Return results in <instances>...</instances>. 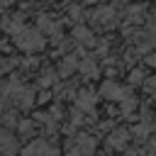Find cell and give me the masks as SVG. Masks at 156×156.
I'll return each instance as SVG.
<instances>
[{"label": "cell", "instance_id": "obj_1", "mask_svg": "<svg viewBox=\"0 0 156 156\" xmlns=\"http://www.w3.org/2000/svg\"><path fill=\"white\" fill-rule=\"evenodd\" d=\"M15 44L22 49V51H39V49H44V34L39 32V29H27V27H22L17 34H15Z\"/></svg>", "mask_w": 156, "mask_h": 156}, {"label": "cell", "instance_id": "obj_2", "mask_svg": "<svg viewBox=\"0 0 156 156\" xmlns=\"http://www.w3.org/2000/svg\"><path fill=\"white\" fill-rule=\"evenodd\" d=\"M95 136H88V134H78L73 136L68 144H66V154L68 156H95Z\"/></svg>", "mask_w": 156, "mask_h": 156}, {"label": "cell", "instance_id": "obj_3", "mask_svg": "<svg viewBox=\"0 0 156 156\" xmlns=\"http://www.w3.org/2000/svg\"><path fill=\"white\" fill-rule=\"evenodd\" d=\"M22 156H58V151H56L54 144H49V141H44V139H34V141L22 151Z\"/></svg>", "mask_w": 156, "mask_h": 156}, {"label": "cell", "instance_id": "obj_4", "mask_svg": "<svg viewBox=\"0 0 156 156\" xmlns=\"http://www.w3.org/2000/svg\"><path fill=\"white\" fill-rule=\"evenodd\" d=\"M93 20L100 27H115L117 24V12H115V7H100V10L93 12Z\"/></svg>", "mask_w": 156, "mask_h": 156}, {"label": "cell", "instance_id": "obj_5", "mask_svg": "<svg viewBox=\"0 0 156 156\" xmlns=\"http://www.w3.org/2000/svg\"><path fill=\"white\" fill-rule=\"evenodd\" d=\"M17 151V136H12L5 127H0V156H12Z\"/></svg>", "mask_w": 156, "mask_h": 156}, {"label": "cell", "instance_id": "obj_6", "mask_svg": "<svg viewBox=\"0 0 156 156\" xmlns=\"http://www.w3.org/2000/svg\"><path fill=\"white\" fill-rule=\"evenodd\" d=\"M129 129H115L110 136H107V144L112 146V149H127V144H129Z\"/></svg>", "mask_w": 156, "mask_h": 156}, {"label": "cell", "instance_id": "obj_7", "mask_svg": "<svg viewBox=\"0 0 156 156\" xmlns=\"http://www.w3.org/2000/svg\"><path fill=\"white\" fill-rule=\"evenodd\" d=\"M76 102H78V110L80 112H88V110L95 107V93L93 90H80L78 98H76Z\"/></svg>", "mask_w": 156, "mask_h": 156}, {"label": "cell", "instance_id": "obj_8", "mask_svg": "<svg viewBox=\"0 0 156 156\" xmlns=\"http://www.w3.org/2000/svg\"><path fill=\"white\" fill-rule=\"evenodd\" d=\"M102 95H105V98H112V100H124V90H122L119 85H115L112 80H107V83L102 85Z\"/></svg>", "mask_w": 156, "mask_h": 156}, {"label": "cell", "instance_id": "obj_9", "mask_svg": "<svg viewBox=\"0 0 156 156\" xmlns=\"http://www.w3.org/2000/svg\"><path fill=\"white\" fill-rule=\"evenodd\" d=\"M73 37H76L80 44H88V46L93 44V32L85 29V27H76V29H73Z\"/></svg>", "mask_w": 156, "mask_h": 156}, {"label": "cell", "instance_id": "obj_10", "mask_svg": "<svg viewBox=\"0 0 156 156\" xmlns=\"http://www.w3.org/2000/svg\"><path fill=\"white\" fill-rule=\"evenodd\" d=\"M34 132H37V127H34V122H20V134L22 136H34Z\"/></svg>", "mask_w": 156, "mask_h": 156}, {"label": "cell", "instance_id": "obj_11", "mask_svg": "<svg viewBox=\"0 0 156 156\" xmlns=\"http://www.w3.org/2000/svg\"><path fill=\"white\" fill-rule=\"evenodd\" d=\"M73 68H76V58H73V56H66L63 63H61V76H68Z\"/></svg>", "mask_w": 156, "mask_h": 156}, {"label": "cell", "instance_id": "obj_12", "mask_svg": "<svg viewBox=\"0 0 156 156\" xmlns=\"http://www.w3.org/2000/svg\"><path fill=\"white\" fill-rule=\"evenodd\" d=\"M80 71H83V73H85V76H90V78H95V76H98V68H95V63H93V61H90V58H88V61H83V63H80Z\"/></svg>", "mask_w": 156, "mask_h": 156}, {"label": "cell", "instance_id": "obj_13", "mask_svg": "<svg viewBox=\"0 0 156 156\" xmlns=\"http://www.w3.org/2000/svg\"><path fill=\"white\" fill-rule=\"evenodd\" d=\"M39 83H41V85H51V83H54V73H44Z\"/></svg>", "mask_w": 156, "mask_h": 156}, {"label": "cell", "instance_id": "obj_14", "mask_svg": "<svg viewBox=\"0 0 156 156\" xmlns=\"http://www.w3.org/2000/svg\"><path fill=\"white\" fill-rule=\"evenodd\" d=\"M129 80H132V83H141V73H139V71H134V73H132V78H129Z\"/></svg>", "mask_w": 156, "mask_h": 156}, {"label": "cell", "instance_id": "obj_15", "mask_svg": "<svg viewBox=\"0 0 156 156\" xmlns=\"http://www.w3.org/2000/svg\"><path fill=\"white\" fill-rule=\"evenodd\" d=\"M149 63H151V66H156V54H151V56H149Z\"/></svg>", "mask_w": 156, "mask_h": 156}]
</instances>
